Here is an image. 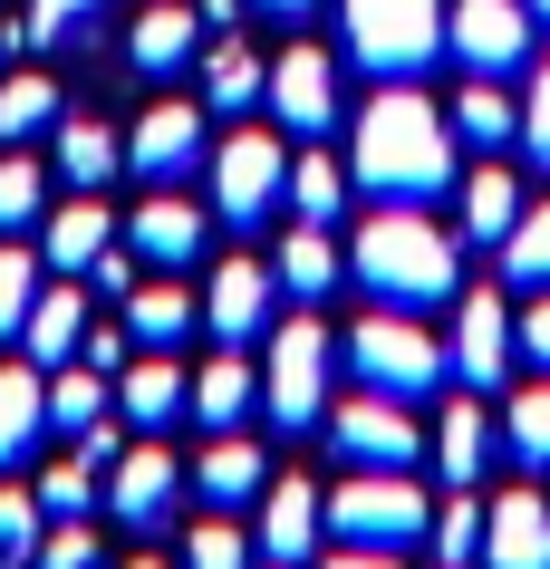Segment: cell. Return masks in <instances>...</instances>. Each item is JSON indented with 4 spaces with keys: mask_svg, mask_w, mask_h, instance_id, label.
<instances>
[{
    "mask_svg": "<svg viewBox=\"0 0 550 569\" xmlns=\"http://www.w3.org/2000/svg\"><path fill=\"white\" fill-rule=\"evenodd\" d=\"M521 154L550 174V59L531 68V97H521Z\"/></svg>",
    "mask_w": 550,
    "mask_h": 569,
    "instance_id": "44",
    "label": "cell"
},
{
    "mask_svg": "<svg viewBox=\"0 0 550 569\" xmlns=\"http://www.w3.org/2000/svg\"><path fill=\"white\" fill-rule=\"evenodd\" d=\"M280 290H290V300H329V290H338V270H348V261H338V241H329V222H300V232H290V241H280Z\"/></svg>",
    "mask_w": 550,
    "mask_h": 569,
    "instance_id": "28",
    "label": "cell"
},
{
    "mask_svg": "<svg viewBox=\"0 0 550 569\" xmlns=\"http://www.w3.org/2000/svg\"><path fill=\"white\" fill-rule=\"evenodd\" d=\"M319 511H329V540H358V550H416L434 531V502L416 492V473H348Z\"/></svg>",
    "mask_w": 550,
    "mask_h": 569,
    "instance_id": "4",
    "label": "cell"
},
{
    "mask_svg": "<svg viewBox=\"0 0 550 569\" xmlns=\"http://www.w3.org/2000/svg\"><path fill=\"white\" fill-rule=\"evenodd\" d=\"M271 569H290V560H271Z\"/></svg>",
    "mask_w": 550,
    "mask_h": 569,
    "instance_id": "53",
    "label": "cell"
},
{
    "mask_svg": "<svg viewBox=\"0 0 550 569\" xmlns=\"http://www.w3.org/2000/svg\"><path fill=\"white\" fill-rule=\"evenodd\" d=\"M117 241V212L97 203V193H78V203H49L39 212V261L68 270V280H88V261Z\"/></svg>",
    "mask_w": 550,
    "mask_h": 569,
    "instance_id": "18",
    "label": "cell"
},
{
    "mask_svg": "<svg viewBox=\"0 0 550 569\" xmlns=\"http://www.w3.org/2000/svg\"><path fill=\"white\" fill-rule=\"evenodd\" d=\"M193 319H203V300L174 290V280H136V290H126V338H136V348H183Z\"/></svg>",
    "mask_w": 550,
    "mask_h": 569,
    "instance_id": "25",
    "label": "cell"
},
{
    "mask_svg": "<svg viewBox=\"0 0 550 569\" xmlns=\"http://www.w3.org/2000/svg\"><path fill=\"white\" fill-rule=\"evenodd\" d=\"M261 97H271V68L251 59V39L213 30V49H203V107H213V117H242Z\"/></svg>",
    "mask_w": 550,
    "mask_h": 569,
    "instance_id": "24",
    "label": "cell"
},
{
    "mask_svg": "<svg viewBox=\"0 0 550 569\" xmlns=\"http://www.w3.org/2000/svg\"><path fill=\"white\" fill-rule=\"evenodd\" d=\"M39 531H49V502H39V482L20 492V482H0V569L39 560Z\"/></svg>",
    "mask_w": 550,
    "mask_h": 569,
    "instance_id": "35",
    "label": "cell"
},
{
    "mask_svg": "<svg viewBox=\"0 0 550 569\" xmlns=\"http://www.w3.org/2000/svg\"><path fill=\"white\" fill-rule=\"evenodd\" d=\"M193 10H203V30H232L242 20V0H193Z\"/></svg>",
    "mask_w": 550,
    "mask_h": 569,
    "instance_id": "49",
    "label": "cell"
},
{
    "mask_svg": "<svg viewBox=\"0 0 550 569\" xmlns=\"http://www.w3.org/2000/svg\"><path fill=\"white\" fill-rule=\"evenodd\" d=\"M126 59H136V78H174L183 59H203V10H183V0H154L146 20L126 30Z\"/></svg>",
    "mask_w": 550,
    "mask_h": 569,
    "instance_id": "22",
    "label": "cell"
},
{
    "mask_svg": "<svg viewBox=\"0 0 550 569\" xmlns=\"http://www.w3.org/2000/svg\"><path fill=\"white\" fill-rule=\"evenodd\" d=\"M39 212H49V174L30 154H0V232H30Z\"/></svg>",
    "mask_w": 550,
    "mask_h": 569,
    "instance_id": "38",
    "label": "cell"
},
{
    "mask_svg": "<svg viewBox=\"0 0 550 569\" xmlns=\"http://www.w3.org/2000/svg\"><path fill=\"white\" fill-rule=\"evenodd\" d=\"M126 164H136L146 183H183L193 164H203V107H193V97L146 107V117H136V136H126Z\"/></svg>",
    "mask_w": 550,
    "mask_h": 569,
    "instance_id": "10",
    "label": "cell"
},
{
    "mask_svg": "<svg viewBox=\"0 0 550 569\" xmlns=\"http://www.w3.org/2000/svg\"><path fill=\"white\" fill-rule=\"evenodd\" d=\"M338 203H348V174H338L329 154H300L290 164V212L300 222H338Z\"/></svg>",
    "mask_w": 550,
    "mask_h": 569,
    "instance_id": "37",
    "label": "cell"
},
{
    "mask_svg": "<svg viewBox=\"0 0 550 569\" xmlns=\"http://www.w3.org/2000/svg\"><path fill=\"white\" fill-rule=\"evenodd\" d=\"M329 540V511H319V482H300V473H280V482H261V560H290L300 569L309 550Z\"/></svg>",
    "mask_w": 550,
    "mask_h": 569,
    "instance_id": "16",
    "label": "cell"
},
{
    "mask_svg": "<svg viewBox=\"0 0 550 569\" xmlns=\"http://www.w3.org/2000/svg\"><path fill=\"white\" fill-rule=\"evenodd\" d=\"M512 222H521V183L502 174V164H473V174H463V232L483 241V251H502Z\"/></svg>",
    "mask_w": 550,
    "mask_h": 569,
    "instance_id": "30",
    "label": "cell"
},
{
    "mask_svg": "<svg viewBox=\"0 0 550 569\" xmlns=\"http://www.w3.org/2000/svg\"><path fill=\"white\" fill-rule=\"evenodd\" d=\"M107 416H117V387H107V367H88V358L49 367V425H59V435H88V425H107Z\"/></svg>",
    "mask_w": 550,
    "mask_h": 569,
    "instance_id": "27",
    "label": "cell"
},
{
    "mask_svg": "<svg viewBox=\"0 0 550 569\" xmlns=\"http://www.w3.org/2000/svg\"><path fill=\"white\" fill-rule=\"evenodd\" d=\"M39 435H49V367L20 358V367H0V473H20L39 453Z\"/></svg>",
    "mask_w": 550,
    "mask_h": 569,
    "instance_id": "19",
    "label": "cell"
},
{
    "mask_svg": "<svg viewBox=\"0 0 550 569\" xmlns=\"http://www.w3.org/2000/svg\"><path fill=\"white\" fill-rule=\"evenodd\" d=\"M329 329L319 319H280L271 329V358H261V406H271V425H329Z\"/></svg>",
    "mask_w": 550,
    "mask_h": 569,
    "instance_id": "6",
    "label": "cell"
},
{
    "mask_svg": "<svg viewBox=\"0 0 550 569\" xmlns=\"http://www.w3.org/2000/svg\"><path fill=\"white\" fill-rule=\"evenodd\" d=\"M126 569H164V560H126Z\"/></svg>",
    "mask_w": 550,
    "mask_h": 569,
    "instance_id": "52",
    "label": "cell"
},
{
    "mask_svg": "<svg viewBox=\"0 0 550 569\" xmlns=\"http://www.w3.org/2000/svg\"><path fill=\"white\" fill-rule=\"evenodd\" d=\"M502 445H512L521 463H531V473L550 463V377H541V387H521V396H512V416H502Z\"/></svg>",
    "mask_w": 550,
    "mask_h": 569,
    "instance_id": "39",
    "label": "cell"
},
{
    "mask_svg": "<svg viewBox=\"0 0 550 569\" xmlns=\"http://www.w3.org/2000/svg\"><path fill=\"white\" fill-rule=\"evenodd\" d=\"M117 416L146 425V435H164L174 416H193V377L174 367V348H146V358L117 367Z\"/></svg>",
    "mask_w": 550,
    "mask_h": 569,
    "instance_id": "15",
    "label": "cell"
},
{
    "mask_svg": "<svg viewBox=\"0 0 550 569\" xmlns=\"http://www.w3.org/2000/svg\"><path fill=\"white\" fill-rule=\"evenodd\" d=\"M126 348H136L126 329H88V338H78V358H88V367H107V377L126 367Z\"/></svg>",
    "mask_w": 550,
    "mask_h": 569,
    "instance_id": "47",
    "label": "cell"
},
{
    "mask_svg": "<svg viewBox=\"0 0 550 569\" xmlns=\"http://www.w3.org/2000/svg\"><path fill=\"white\" fill-rule=\"evenodd\" d=\"M280 203H290V154H280V136L242 126V136L213 154V212L232 232H251V222H271Z\"/></svg>",
    "mask_w": 550,
    "mask_h": 569,
    "instance_id": "7",
    "label": "cell"
},
{
    "mask_svg": "<svg viewBox=\"0 0 550 569\" xmlns=\"http://www.w3.org/2000/svg\"><path fill=\"white\" fill-rule=\"evenodd\" d=\"M531 20H550V0H531Z\"/></svg>",
    "mask_w": 550,
    "mask_h": 569,
    "instance_id": "51",
    "label": "cell"
},
{
    "mask_svg": "<svg viewBox=\"0 0 550 569\" xmlns=\"http://www.w3.org/2000/svg\"><path fill=\"white\" fill-rule=\"evenodd\" d=\"M348 280H358L367 300H387V309H434V300H454L463 251L416 203H387V212H367V232L348 241Z\"/></svg>",
    "mask_w": 550,
    "mask_h": 569,
    "instance_id": "2",
    "label": "cell"
},
{
    "mask_svg": "<svg viewBox=\"0 0 550 569\" xmlns=\"http://www.w3.org/2000/svg\"><path fill=\"white\" fill-rule=\"evenodd\" d=\"M126 164V136L117 126H97V117H59V174L78 183V193H107Z\"/></svg>",
    "mask_w": 550,
    "mask_h": 569,
    "instance_id": "26",
    "label": "cell"
},
{
    "mask_svg": "<svg viewBox=\"0 0 550 569\" xmlns=\"http://www.w3.org/2000/svg\"><path fill=\"white\" fill-rule=\"evenodd\" d=\"M483 569H550V502L541 492H502L483 511Z\"/></svg>",
    "mask_w": 550,
    "mask_h": 569,
    "instance_id": "17",
    "label": "cell"
},
{
    "mask_svg": "<svg viewBox=\"0 0 550 569\" xmlns=\"http://www.w3.org/2000/svg\"><path fill=\"white\" fill-rule=\"evenodd\" d=\"M444 49L473 78H512L531 59V0H444Z\"/></svg>",
    "mask_w": 550,
    "mask_h": 569,
    "instance_id": "9",
    "label": "cell"
},
{
    "mask_svg": "<svg viewBox=\"0 0 550 569\" xmlns=\"http://www.w3.org/2000/svg\"><path fill=\"white\" fill-rule=\"evenodd\" d=\"M434 463H444V482H483V463H492L483 396H454V406H444V425H434Z\"/></svg>",
    "mask_w": 550,
    "mask_h": 569,
    "instance_id": "29",
    "label": "cell"
},
{
    "mask_svg": "<svg viewBox=\"0 0 550 569\" xmlns=\"http://www.w3.org/2000/svg\"><path fill=\"white\" fill-rule=\"evenodd\" d=\"M444 117H454V136H463V146H483V154L521 136V107H512L502 88H492V78H473V88H463L454 107H444Z\"/></svg>",
    "mask_w": 550,
    "mask_h": 569,
    "instance_id": "31",
    "label": "cell"
},
{
    "mask_svg": "<svg viewBox=\"0 0 550 569\" xmlns=\"http://www.w3.org/2000/svg\"><path fill=\"white\" fill-rule=\"evenodd\" d=\"M338 20H348L358 68L377 78H416L444 59V0H338Z\"/></svg>",
    "mask_w": 550,
    "mask_h": 569,
    "instance_id": "5",
    "label": "cell"
},
{
    "mask_svg": "<svg viewBox=\"0 0 550 569\" xmlns=\"http://www.w3.org/2000/svg\"><path fill=\"white\" fill-rule=\"evenodd\" d=\"M251 396H261L251 358H213L203 377H193V416H203V425L222 435V425H242V416H251Z\"/></svg>",
    "mask_w": 550,
    "mask_h": 569,
    "instance_id": "32",
    "label": "cell"
},
{
    "mask_svg": "<svg viewBox=\"0 0 550 569\" xmlns=\"http://www.w3.org/2000/svg\"><path fill=\"white\" fill-rule=\"evenodd\" d=\"M203 232H213V212L183 203V193H154V203H136V222H126V241H136L154 270H183L203 251Z\"/></svg>",
    "mask_w": 550,
    "mask_h": 569,
    "instance_id": "20",
    "label": "cell"
},
{
    "mask_svg": "<svg viewBox=\"0 0 550 569\" xmlns=\"http://www.w3.org/2000/svg\"><path fill=\"white\" fill-rule=\"evenodd\" d=\"M348 367H358V387H377V396H434L444 377H454V348L434 329H416V309H367L358 329H348Z\"/></svg>",
    "mask_w": 550,
    "mask_h": 569,
    "instance_id": "3",
    "label": "cell"
},
{
    "mask_svg": "<svg viewBox=\"0 0 550 569\" xmlns=\"http://www.w3.org/2000/svg\"><path fill=\"white\" fill-rule=\"evenodd\" d=\"M39 290H49V261L20 251V241H0V338H20V319H30Z\"/></svg>",
    "mask_w": 550,
    "mask_h": 569,
    "instance_id": "36",
    "label": "cell"
},
{
    "mask_svg": "<svg viewBox=\"0 0 550 569\" xmlns=\"http://www.w3.org/2000/svg\"><path fill=\"white\" fill-rule=\"evenodd\" d=\"M97 560H107V550H97L88 511H78V521H49V531H39V560L30 569H97Z\"/></svg>",
    "mask_w": 550,
    "mask_h": 569,
    "instance_id": "43",
    "label": "cell"
},
{
    "mask_svg": "<svg viewBox=\"0 0 550 569\" xmlns=\"http://www.w3.org/2000/svg\"><path fill=\"white\" fill-rule=\"evenodd\" d=\"M78 338H88V290H78V280H49V290H39L30 300V319H20V358H39V367H68L78 358Z\"/></svg>",
    "mask_w": 550,
    "mask_h": 569,
    "instance_id": "21",
    "label": "cell"
},
{
    "mask_svg": "<svg viewBox=\"0 0 550 569\" xmlns=\"http://www.w3.org/2000/svg\"><path fill=\"white\" fill-rule=\"evenodd\" d=\"M251 10H280V20H300V10H309V0H251Z\"/></svg>",
    "mask_w": 550,
    "mask_h": 569,
    "instance_id": "50",
    "label": "cell"
},
{
    "mask_svg": "<svg viewBox=\"0 0 550 569\" xmlns=\"http://www.w3.org/2000/svg\"><path fill=\"white\" fill-rule=\"evenodd\" d=\"M174 492H183V473H174L164 445H126L117 463H107V511H117L126 531H164V521H174Z\"/></svg>",
    "mask_w": 550,
    "mask_h": 569,
    "instance_id": "11",
    "label": "cell"
},
{
    "mask_svg": "<svg viewBox=\"0 0 550 569\" xmlns=\"http://www.w3.org/2000/svg\"><path fill=\"white\" fill-rule=\"evenodd\" d=\"M97 20V0H30V39H78Z\"/></svg>",
    "mask_w": 550,
    "mask_h": 569,
    "instance_id": "45",
    "label": "cell"
},
{
    "mask_svg": "<svg viewBox=\"0 0 550 569\" xmlns=\"http://www.w3.org/2000/svg\"><path fill=\"white\" fill-rule=\"evenodd\" d=\"M39 502H49V521H78V511H97V463H88V453L49 463V473H39Z\"/></svg>",
    "mask_w": 550,
    "mask_h": 569,
    "instance_id": "41",
    "label": "cell"
},
{
    "mask_svg": "<svg viewBox=\"0 0 550 569\" xmlns=\"http://www.w3.org/2000/svg\"><path fill=\"white\" fill-rule=\"evenodd\" d=\"M329 445L358 463V473H416V453H426V435H416V406L406 396H348V406H329Z\"/></svg>",
    "mask_w": 550,
    "mask_h": 569,
    "instance_id": "8",
    "label": "cell"
},
{
    "mask_svg": "<svg viewBox=\"0 0 550 569\" xmlns=\"http://www.w3.org/2000/svg\"><path fill=\"white\" fill-rule=\"evenodd\" d=\"M348 136H358V146H348V174H358L377 203H434V193L454 183V117H444L434 97H416V78H387Z\"/></svg>",
    "mask_w": 550,
    "mask_h": 569,
    "instance_id": "1",
    "label": "cell"
},
{
    "mask_svg": "<svg viewBox=\"0 0 550 569\" xmlns=\"http://www.w3.org/2000/svg\"><path fill=\"white\" fill-rule=\"evenodd\" d=\"M39 126H59V88H49V78H0V136L20 146Z\"/></svg>",
    "mask_w": 550,
    "mask_h": 569,
    "instance_id": "40",
    "label": "cell"
},
{
    "mask_svg": "<svg viewBox=\"0 0 550 569\" xmlns=\"http://www.w3.org/2000/svg\"><path fill=\"white\" fill-rule=\"evenodd\" d=\"M261 482H271V463H261V445H251V435H232V425H222L213 445H203V463H193V492H203L213 511L261 502Z\"/></svg>",
    "mask_w": 550,
    "mask_h": 569,
    "instance_id": "23",
    "label": "cell"
},
{
    "mask_svg": "<svg viewBox=\"0 0 550 569\" xmlns=\"http://www.w3.org/2000/svg\"><path fill=\"white\" fill-rule=\"evenodd\" d=\"M502 280H521V290H550V203H521L512 241H502Z\"/></svg>",
    "mask_w": 550,
    "mask_h": 569,
    "instance_id": "34",
    "label": "cell"
},
{
    "mask_svg": "<svg viewBox=\"0 0 550 569\" xmlns=\"http://www.w3.org/2000/svg\"><path fill=\"white\" fill-rule=\"evenodd\" d=\"M271 300H280L271 261H222L213 290H203V329H213L222 348H251V338H271Z\"/></svg>",
    "mask_w": 550,
    "mask_h": 569,
    "instance_id": "12",
    "label": "cell"
},
{
    "mask_svg": "<svg viewBox=\"0 0 550 569\" xmlns=\"http://www.w3.org/2000/svg\"><path fill=\"white\" fill-rule=\"evenodd\" d=\"M434 550H444V569H473L483 560V502H473V482H454V502H434Z\"/></svg>",
    "mask_w": 550,
    "mask_h": 569,
    "instance_id": "33",
    "label": "cell"
},
{
    "mask_svg": "<svg viewBox=\"0 0 550 569\" xmlns=\"http://www.w3.org/2000/svg\"><path fill=\"white\" fill-rule=\"evenodd\" d=\"M512 367H521L512 309L492 300V290H473V300H463V319H454V377H463L473 396H492L502 377H512Z\"/></svg>",
    "mask_w": 550,
    "mask_h": 569,
    "instance_id": "14",
    "label": "cell"
},
{
    "mask_svg": "<svg viewBox=\"0 0 550 569\" xmlns=\"http://www.w3.org/2000/svg\"><path fill=\"white\" fill-rule=\"evenodd\" d=\"M512 338H521V358H531V367H550V290H531V309L512 319Z\"/></svg>",
    "mask_w": 550,
    "mask_h": 569,
    "instance_id": "46",
    "label": "cell"
},
{
    "mask_svg": "<svg viewBox=\"0 0 550 569\" xmlns=\"http://www.w3.org/2000/svg\"><path fill=\"white\" fill-rule=\"evenodd\" d=\"M319 569H406V550H358V540H338Z\"/></svg>",
    "mask_w": 550,
    "mask_h": 569,
    "instance_id": "48",
    "label": "cell"
},
{
    "mask_svg": "<svg viewBox=\"0 0 550 569\" xmlns=\"http://www.w3.org/2000/svg\"><path fill=\"white\" fill-rule=\"evenodd\" d=\"M271 117L290 126V136H329L338 126V68H329V49H280L271 59Z\"/></svg>",
    "mask_w": 550,
    "mask_h": 569,
    "instance_id": "13",
    "label": "cell"
},
{
    "mask_svg": "<svg viewBox=\"0 0 550 569\" xmlns=\"http://www.w3.org/2000/svg\"><path fill=\"white\" fill-rule=\"evenodd\" d=\"M183 569H251V531L242 521H193L183 531Z\"/></svg>",
    "mask_w": 550,
    "mask_h": 569,
    "instance_id": "42",
    "label": "cell"
}]
</instances>
